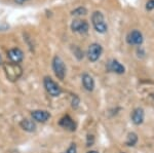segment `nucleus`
<instances>
[{
	"mask_svg": "<svg viewBox=\"0 0 154 153\" xmlns=\"http://www.w3.org/2000/svg\"><path fill=\"white\" fill-rule=\"evenodd\" d=\"M103 48L99 43H93L89 45L88 49V58L91 62H96L99 60V58L102 55Z\"/></svg>",
	"mask_w": 154,
	"mask_h": 153,
	"instance_id": "obj_5",
	"label": "nucleus"
},
{
	"mask_svg": "<svg viewBox=\"0 0 154 153\" xmlns=\"http://www.w3.org/2000/svg\"><path fill=\"white\" fill-rule=\"evenodd\" d=\"M7 57H8L9 60H11V62H12V63L19 64L20 62L23 61L24 54H23V51H22L20 48L14 47V48L9 49L8 53H7Z\"/></svg>",
	"mask_w": 154,
	"mask_h": 153,
	"instance_id": "obj_8",
	"label": "nucleus"
},
{
	"mask_svg": "<svg viewBox=\"0 0 154 153\" xmlns=\"http://www.w3.org/2000/svg\"><path fill=\"white\" fill-rule=\"evenodd\" d=\"M146 9L147 11H153L154 9V0H149L146 3Z\"/></svg>",
	"mask_w": 154,
	"mask_h": 153,
	"instance_id": "obj_17",
	"label": "nucleus"
},
{
	"mask_svg": "<svg viewBox=\"0 0 154 153\" xmlns=\"http://www.w3.org/2000/svg\"><path fill=\"white\" fill-rule=\"evenodd\" d=\"M107 69H108L109 71H111V72H115L117 74H122V73H125V66L116 60L109 61V63L107 64Z\"/></svg>",
	"mask_w": 154,
	"mask_h": 153,
	"instance_id": "obj_9",
	"label": "nucleus"
},
{
	"mask_svg": "<svg viewBox=\"0 0 154 153\" xmlns=\"http://www.w3.org/2000/svg\"><path fill=\"white\" fill-rule=\"evenodd\" d=\"M126 41L128 44L131 45H141L143 42V35L140 31L133 30L128 33V37H126Z\"/></svg>",
	"mask_w": 154,
	"mask_h": 153,
	"instance_id": "obj_7",
	"label": "nucleus"
},
{
	"mask_svg": "<svg viewBox=\"0 0 154 153\" xmlns=\"http://www.w3.org/2000/svg\"><path fill=\"white\" fill-rule=\"evenodd\" d=\"M53 69L54 71L56 76L60 80H63L66 75V66L64 64L63 60L60 57L56 56L53 60Z\"/></svg>",
	"mask_w": 154,
	"mask_h": 153,
	"instance_id": "obj_3",
	"label": "nucleus"
},
{
	"mask_svg": "<svg viewBox=\"0 0 154 153\" xmlns=\"http://www.w3.org/2000/svg\"><path fill=\"white\" fill-rule=\"evenodd\" d=\"M82 84L86 90L88 92H93L95 88V81H94L93 77L88 74H83L82 75Z\"/></svg>",
	"mask_w": 154,
	"mask_h": 153,
	"instance_id": "obj_13",
	"label": "nucleus"
},
{
	"mask_svg": "<svg viewBox=\"0 0 154 153\" xmlns=\"http://www.w3.org/2000/svg\"><path fill=\"white\" fill-rule=\"evenodd\" d=\"M31 115L33 117V119L38 122H45L51 117V114L45 110H35L32 112Z\"/></svg>",
	"mask_w": 154,
	"mask_h": 153,
	"instance_id": "obj_11",
	"label": "nucleus"
},
{
	"mask_svg": "<svg viewBox=\"0 0 154 153\" xmlns=\"http://www.w3.org/2000/svg\"><path fill=\"white\" fill-rule=\"evenodd\" d=\"M65 153H76V145L75 144H72L69 149L67 150Z\"/></svg>",
	"mask_w": 154,
	"mask_h": 153,
	"instance_id": "obj_18",
	"label": "nucleus"
},
{
	"mask_svg": "<svg viewBox=\"0 0 154 153\" xmlns=\"http://www.w3.org/2000/svg\"><path fill=\"white\" fill-rule=\"evenodd\" d=\"M20 125H21L22 129L25 130L26 132L31 133L36 130V124L30 119H23L21 121V123H20Z\"/></svg>",
	"mask_w": 154,
	"mask_h": 153,
	"instance_id": "obj_14",
	"label": "nucleus"
},
{
	"mask_svg": "<svg viewBox=\"0 0 154 153\" xmlns=\"http://www.w3.org/2000/svg\"><path fill=\"white\" fill-rule=\"evenodd\" d=\"M88 14V11H86V8H84V7H78V8L74 9L73 11H72V14L73 16H85V14Z\"/></svg>",
	"mask_w": 154,
	"mask_h": 153,
	"instance_id": "obj_16",
	"label": "nucleus"
},
{
	"mask_svg": "<svg viewBox=\"0 0 154 153\" xmlns=\"http://www.w3.org/2000/svg\"><path fill=\"white\" fill-rule=\"evenodd\" d=\"M137 141H138V137H137V135L134 134V133H131V134H128V136L126 145H128V146H135Z\"/></svg>",
	"mask_w": 154,
	"mask_h": 153,
	"instance_id": "obj_15",
	"label": "nucleus"
},
{
	"mask_svg": "<svg viewBox=\"0 0 154 153\" xmlns=\"http://www.w3.org/2000/svg\"><path fill=\"white\" fill-rule=\"evenodd\" d=\"M91 23L95 28V30L99 33H105L108 30V26H107L104 16L101 11H95L91 16Z\"/></svg>",
	"mask_w": 154,
	"mask_h": 153,
	"instance_id": "obj_2",
	"label": "nucleus"
},
{
	"mask_svg": "<svg viewBox=\"0 0 154 153\" xmlns=\"http://www.w3.org/2000/svg\"><path fill=\"white\" fill-rule=\"evenodd\" d=\"M24 1H25V0H24Z\"/></svg>",
	"mask_w": 154,
	"mask_h": 153,
	"instance_id": "obj_21",
	"label": "nucleus"
},
{
	"mask_svg": "<svg viewBox=\"0 0 154 153\" xmlns=\"http://www.w3.org/2000/svg\"><path fill=\"white\" fill-rule=\"evenodd\" d=\"M59 124L61 125L62 127H64V129L70 130V132H74V130H76V123L74 122V120L72 119L69 115H66V116H64L62 118V119L60 120Z\"/></svg>",
	"mask_w": 154,
	"mask_h": 153,
	"instance_id": "obj_10",
	"label": "nucleus"
},
{
	"mask_svg": "<svg viewBox=\"0 0 154 153\" xmlns=\"http://www.w3.org/2000/svg\"><path fill=\"white\" fill-rule=\"evenodd\" d=\"M3 70L5 72L7 79L11 81H17L23 74V68L20 66V64L7 62L3 64Z\"/></svg>",
	"mask_w": 154,
	"mask_h": 153,
	"instance_id": "obj_1",
	"label": "nucleus"
},
{
	"mask_svg": "<svg viewBox=\"0 0 154 153\" xmlns=\"http://www.w3.org/2000/svg\"><path fill=\"white\" fill-rule=\"evenodd\" d=\"M88 153H98L97 151H91V152H88Z\"/></svg>",
	"mask_w": 154,
	"mask_h": 153,
	"instance_id": "obj_20",
	"label": "nucleus"
},
{
	"mask_svg": "<svg viewBox=\"0 0 154 153\" xmlns=\"http://www.w3.org/2000/svg\"><path fill=\"white\" fill-rule=\"evenodd\" d=\"M43 83H44V87H45L46 92L51 96H53V97H58V96L61 95V93H62L61 87H60L58 85V83L54 82L51 77L44 78Z\"/></svg>",
	"mask_w": 154,
	"mask_h": 153,
	"instance_id": "obj_4",
	"label": "nucleus"
},
{
	"mask_svg": "<svg viewBox=\"0 0 154 153\" xmlns=\"http://www.w3.org/2000/svg\"><path fill=\"white\" fill-rule=\"evenodd\" d=\"M71 29L76 33H86L88 31V24L84 20H74L71 24Z\"/></svg>",
	"mask_w": 154,
	"mask_h": 153,
	"instance_id": "obj_6",
	"label": "nucleus"
},
{
	"mask_svg": "<svg viewBox=\"0 0 154 153\" xmlns=\"http://www.w3.org/2000/svg\"><path fill=\"white\" fill-rule=\"evenodd\" d=\"M2 64V60H1V56H0V65Z\"/></svg>",
	"mask_w": 154,
	"mask_h": 153,
	"instance_id": "obj_19",
	"label": "nucleus"
},
{
	"mask_svg": "<svg viewBox=\"0 0 154 153\" xmlns=\"http://www.w3.org/2000/svg\"><path fill=\"white\" fill-rule=\"evenodd\" d=\"M144 116H145L144 110L142 108H137V109L134 110L133 114H131V120H133V122L135 123V124L139 125L143 122Z\"/></svg>",
	"mask_w": 154,
	"mask_h": 153,
	"instance_id": "obj_12",
	"label": "nucleus"
}]
</instances>
